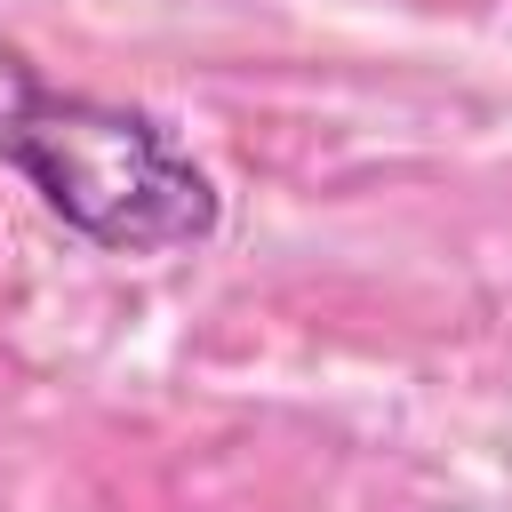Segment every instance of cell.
<instances>
[{
  "mask_svg": "<svg viewBox=\"0 0 512 512\" xmlns=\"http://www.w3.org/2000/svg\"><path fill=\"white\" fill-rule=\"evenodd\" d=\"M0 160L32 176V192L96 248L160 256L216 232V184L120 104L56 96L0 40Z\"/></svg>",
  "mask_w": 512,
  "mask_h": 512,
  "instance_id": "obj_1",
  "label": "cell"
}]
</instances>
